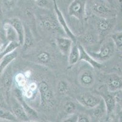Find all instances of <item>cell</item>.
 <instances>
[{"label":"cell","instance_id":"ffe728a7","mask_svg":"<svg viewBox=\"0 0 122 122\" xmlns=\"http://www.w3.org/2000/svg\"><path fill=\"white\" fill-rule=\"evenodd\" d=\"M105 101L107 109V116H110L115 109L116 106V99L114 95L111 94H106L103 96L101 95Z\"/></svg>","mask_w":122,"mask_h":122},{"label":"cell","instance_id":"8d00e7d4","mask_svg":"<svg viewBox=\"0 0 122 122\" xmlns=\"http://www.w3.org/2000/svg\"><path fill=\"white\" fill-rule=\"evenodd\" d=\"M117 3L121 12H122V0H117Z\"/></svg>","mask_w":122,"mask_h":122},{"label":"cell","instance_id":"f35d334b","mask_svg":"<svg viewBox=\"0 0 122 122\" xmlns=\"http://www.w3.org/2000/svg\"><path fill=\"white\" fill-rule=\"evenodd\" d=\"M119 122H122V115L120 116V118H119Z\"/></svg>","mask_w":122,"mask_h":122},{"label":"cell","instance_id":"44dd1931","mask_svg":"<svg viewBox=\"0 0 122 122\" xmlns=\"http://www.w3.org/2000/svg\"><path fill=\"white\" fill-rule=\"evenodd\" d=\"M92 116L97 120L102 119L103 117L107 115V109L103 98L101 102L95 107L92 108Z\"/></svg>","mask_w":122,"mask_h":122},{"label":"cell","instance_id":"7402d4cb","mask_svg":"<svg viewBox=\"0 0 122 122\" xmlns=\"http://www.w3.org/2000/svg\"><path fill=\"white\" fill-rule=\"evenodd\" d=\"M20 46H21V45L17 41H10L4 46V45L1 44L0 56H1V58H2L7 54H9L13 51H15Z\"/></svg>","mask_w":122,"mask_h":122},{"label":"cell","instance_id":"52a82bcc","mask_svg":"<svg viewBox=\"0 0 122 122\" xmlns=\"http://www.w3.org/2000/svg\"><path fill=\"white\" fill-rule=\"evenodd\" d=\"M1 76V89H2V93L3 96L5 97V100L8 101L9 98L10 93L11 89H12V72L10 71V69L8 67L7 68V71H4Z\"/></svg>","mask_w":122,"mask_h":122},{"label":"cell","instance_id":"d590c367","mask_svg":"<svg viewBox=\"0 0 122 122\" xmlns=\"http://www.w3.org/2000/svg\"><path fill=\"white\" fill-rule=\"evenodd\" d=\"M38 86H36V84L34 83V82H33V83L30 84V85L29 86V89H30L32 90H33V91H34V90H35V89H36V87H37Z\"/></svg>","mask_w":122,"mask_h":122},{"label":"cell","instance_id":"f546056e","mask_svg":"<svg viewBox=\"0 0 122 122\" xmlns=\"http://www.w3.org/2000/svg\"><path fill=\"white\" fill-rule=\"evenodd\" d=\"M35 4L41 8H48L50 3L48 0H34Z\"/></svg>","mask_w":122,"mask_h":122},{"label":"cell","instance_id":"4fadbf2b","mask_svg":"<svg viewBox=\"0 0 122 122\" xmlns=\"http://www.w3.org/2000/svg\"><path fill=\"white\" fill-rule=\"evenodd\" d=\"M78 46H79L80 52L79 61H84V62H87L94 69H100L103 67V64L101 62L97 61V60H95L93 57L90 55V54L85 50L83 45L79 44Z\"/></svg>","mask_w":122,"mask_h":122},{"label":"cell","instance_id":"d6986e66","mask_svg":"<svg viewBox=\"0 0 122 122\" xmlns=\"http://www.w3.org/2000/svg\"><path fill=\"white\" fill-rule=\"evenodd\" d=\"M3 29H4L5 37L6 40L8 42L10 41H18V35L16 33V31L14 28V27L11 25L9 22H7L3 26Z\"/></svg>","mask_w":122,"mask_h":122},{"label":"cell","instance_id":"5b68a950","mask_svg":"<svg viewBox=\"0 0 122 122\" xmlns=\"http://www.w3.org/2000/svg\"><path fill=\"white\" fill-rule=\"evenodd\" d=\"M76 100L84 107L87 109H92L101 102L102 97L87 92L80 95L76 98Z\"/></svg>","mask_w":122,"mask_h":122},{"label":"cell","instance_id":"f1b7e54d","mask_svg":"<svg viewBox=\"0 0 122 122\" xmlns=\"http://www.w3.org/2000/svg\"><path fill=\"white\" fill-rule=\"evenodd\" d=\"M15 81L19 87H24L26 84V76L25 75L19 73L15 77Z\"/></svg>","mask_w":122,"mask_h":122},{"label":"cell","instance_id":"277c9868","mask_svg":"<svg viewBox=\"0 0 122 122\" xmlns=\"http://www.w3.org/2000/svg\"><path fill=\"white\" fill-rule=\"evenodd\" d=\"M87 0H73L68 7L69 16L83 20L86 17Z\"/></svg>","mask_w":122,"mask_h":122},{"label":"cell","instance_id":"7a4b0ae2","mask_svg":"<svg viewBox=\"0 0 122 122\" xmlns=\"http://www.w3.org/2000/svg\"><path fill=\"white\" fill-rule=\"evenodd\" d=\"M115 48L116 47L112 39H109L107 41L103 43L98 52H92L91 51H87V52L98 62H105L110 59L113 56L115 52Z\"/></svg>","mask_w":122,"mask_h":122},{"label":"cell","instance_id":"4dcf8cb0","mask_svg":"<svg viewBox=\"0 0 122 122\" xmlns=\"http://www.w3.org/2000/svg\"><path fill=\"white\" fill-rule=\"evenodd\" d=\"M2 3L7 8H12L15 6L18 0H1Z\"/></svg>","mask_w":122,"mask_h":122},{"label":"cell","instance_id":"74e56055","mask_svg":"<svg viewBox=\"0 0 122 122\" xmlns=\"http://www.w3.org/2000/svg\"><path fill=\"white\" fill-rule=\"evenodd\" d=\"M106 1H107V3H109V4H111L112 1V0H105Z\"/></svg>","mask_w":122,"mask_h":122},{"label":"cell","instance_id":"5bb4252c","mask_svg":"<svg viewBox=\"0 0 122 122\" xmlns=\"http://www.w3.org/2000/svg\"><path fill=\"white\" fill-rule=\"evenodd\" d=\"M74 41L70 38L59 37L56 38V43L60 51L63 55H69Z\"/></svg>","mask_w":122,"mask_h":122},{"label":"cell","instance_id":"cb8c5ba5","mask_svg":"<svg viewBox=\"0 0 122 122\" xmlns=\"http://www.w3.org/2000/svg\"><path fill=\"white\" fill-rule=\"evenodd\" d=\"M0 118L1 120L8 121V122H18V121L14 113L3 109H1V110H0Z\"/></svg>","mask_w":122,"mask_h":122},{"label":"cell","instance_id":"ba28073f","mask_svg":"<svg viewBox=\"0 0 122 122\" xmlns=\"http://www.w3.org/2000/svg\"><path fill=\"white\" fill-rule=\"evenodd\" d=\"M96 28L100 34H105L112 29L115 26L116 20L114 17L103 18L97 17Z\"/></svg>","mask_w":122,"mask_h":122},{"label":"cell","instance_id":"603a6c76","mask_svg":"<svg viewBox=\"0 0 122 122\" xmlns=\"http://www.w3.org/2000/svg\"><path fill=\"white\" fill-rule=\"evenodd\" d=\"M24 29H25V34H24V43L22 46L25 51L30 48L31 47L34 45V39L32 34L31 32L30 29L28 26H24Z\"/></svg>","mask_w":122,"mask_h":122},{"label":"cell","instance_id":"4316f807","mask_svg":"<svg viewBox=\"0 0 122 122\" xmlns=\"http://www.w3.org/2000/svg\"><path fill=\"white\" fill-rule=\"evenodd\" d=\"M115 47L118 50H122V32H118L113 34L111 36Z\"/></svg>","mask_w":122,"mask_h":122},{"label":"cell","instance_id":"e0dca14e","mask_svg":"<svg viewBox=\"0 0 122 122\" xmlns=\"http://www.w3.org/2000/svg\"><path fill=\"white\" fill-rule=\"evenodd\" d=\"M18 56L17 51H14L9 54H7L6 55L4 56L1 58V62H0V71H1V75L4 73L5 69H7V67L10 65V64L15 60Z\"/></svg>","mask_w":122,"mask_h":122},{"label":"cell","instance_id":"d6a6232c","mask_svg":"<svg viewBox=\"0 0 122 122\" xmlns=\"http://www.w3.org/2000/svg\"><path fill=\"white\" fill-rule=\"evenodd\" d=\"M78 121V115L75 114H71L69 115L67 118L65 119V120H63V122H76Z\"/></svg>","mask_w":122,"mask_h":122},{"label":"cell","instance_id":"9a60e30c","mask_svg":"<svg viewBox=\"0 0 122 122\" xmlns=\"http://www.w3.org/2000/svg\"><path fill=\"white\" fill-rule=\"evenodd\" d=\"M11 25L14 27L18 35V41L21 46H23L24 43V34H25V29L24 26L23 25V23L21 21L20 19L17 17H14L10 19L9 21Z\"/></svg>","mask_w":122,"mask_h":122},{"label":"cell","instance_id":"ab89813d","mask_svg":"<svg viewBox=\"0 0 122 122\" xmlns=\"http://www.w3.org/2000/svg\"><path fill=\"white\" fill-rule=\"evenodd\" d=\"M120 58H122V55L121 56H120Z\"/></svg>","mask_w":122,"mask_h":122},{"label":"cell","instance_id":"3957f363","mask_svg":"<svg viewBox=\"0 0 122 122\" xmlns=\"http://www.w3.org/2000/svg\"><path fill=\"white\" fill-rule=\"evenodd\" d=\"M108 3L105 0H92L91 9L96 17L112 18L114 17V13Z\"/></svg>","mask_w":122,"mask_h":122},{"label":"cell","instance_id":"83f0119b","mask_svg":"<svg viewBox=\"0 0 122 122\" xmlns=\"http://www.w3.org/2000/svg\"><path fill=\"white\" fill-rule=\"evenodd\" d=\"M64 110L68 115L75 114L76 110V105L72 101H66L64 105Z\"/></svg>","mask_w":122,"mask_h":122},{"label":"cell","instance_id":"d4e9b609","mask_svg":"<svg viewBox=\"0 0 122 122\" xmlns=\"http://www.w3.org/2000/svg\"><path fill=\"white\" fill-rule=\"evenodd\" d=\"M36 59L40 64L46 65L50 62L51 56L50 53H49L47 51H41L38 54Z\"/></svg>","mask_w":122,"mask_h":122},{"label":"cell","instance_id":"30bf717a","mask_svg":"<svg viewBox=\"0 0 122 122\" xmlns=\"http://www.w3.org/2000/svg\"><path fill=\"white\" fill-rule=\"evenodd\" d=\"M40 21L42 26L46 31H50V32H54L58 31L60 28L61 27L56 17L55 18L52 15H43V16H41Z\"/></svg>","mask_w":122,"mask_h":122},{"label":"cell","instance_id":"e575fe53","mask_svg":"<svg viewBox=\"0 0 122 122\" xmlns=\"http://www.w3.org/2000/svg\"><path fill=\"white\" fill-rule=\"evenodd\" d=\"M33 92H34L33 90H32L28 88V89L25 90V97H27V98H30L31 97L33 96Z\"/></svg>","mask_w":122,"mask_h":122},{"label":"cell","instance_id":"7c38bea8","mask_svg":"<svg viewBox=\"0 0 122 122\" xmlns=\"http://www.w3.org/2000/svg\"><path fill=\"white\" fill-rule=\"evenodd\" d=\"M106 83L107 89L111 92H115L122 89V78L117 74L107 75Z\"/></svg>","mask_w":122,"mask_h":122},{"label":"cell","instance_id":"836d02e7","mask_svg":"<svg viewBox=\"0 0 122 122\" xmlns=\"http://www.w3.org/2000/svg\"><path fill=\"white\" fill-rule=\"evenodd\" d=\"M91 118L85 114L78 115V121L77 122H91Z\"/></svg>","mask_w":122,"mask_h":122},{"label":"cell","instance_id":"9c48e42d","mask_svg":"<svg viewBox=\"0 0 122 122\" xmlns=\"http://www.w3.org/2000/svg\"><path fill=\"white\" fill-rule=\"evenodd\" d=\"M95 74L89 69L83 70L80 72L78 81L81 86L85 88H90L95 83Z\"/></svg>","mask_w":122,"mask_h":122},{"label":"cell","instance_id":"8992f818","mask_svg":"<svg viewBox=\"0 0 122 122\" xmlns=\"http://www.w3.org/2000/svg\"><path fill=\"white\" fill-rule=\"evenodd\" d=\"M53 1H54V11H55V15H56L57 20L58 21V23L60 24L61 28L63 29V31H65V33L66 34V35L69 38L71 39L74 42H76V37L73 33L72 31H71V29L69 27L68 24L66 23V21L64 16H63V13L61 12L60 9L58 8V6L57 5L56 0H53Z\"/></svg>","mask_w":122,"mask_h":122},{"label":"cell","instance_id":"1f68e13d","mask_svg":"<svg viewBox=\"0 0 122 122\" xmlns=\"http://www.w3.org/2000/svg\"><path fill=\"white\" fill-rule=\"evenodd\" d=\"M82 38H83V41H85V43H92L93 40H94V38L93 37L92 35L90 33L86 34L85 35H83V37H82Z\"/></svg>","mask_w":122,"mask_h":122},{"label":"cell","instance_id":"8fae6325","mask_svg":"<svg viewBox=\"0 0 122 122\" xmlns=\"http://www.w3.org/2000/svg\"><path fill=\"white\" fill-rule=\"evenodd\" d=\"M14 93H15V96L16 99H17V101L20 103L21 105L23 106L30 119V118H37L38 117V114L37 112L25 102L21 90L18 88H16L14 90Z\"/></svg>","mask_w":122,"mask_h":122},{"label":"cell","instance_id":"6da1fadb","mask_svg":"<svg viewBox=\"0 0 122 122\" xmlns=\"http://www.w3.org/2000/svg\"><path fill=\"white\" fill-rule=\"evenodd\" d=\"M38 90L40 95V105L44 109L52 108L55 104L54 93L47 82L42 81L38 84Z\"/></svg>","mask_w":122,"mask_h":122},{"label":"cell","instance_id":"484cf974","mask_svg":"<svg viewBox=\"0 0 122 122\" xmlns=\"http://www.w3.org/2000/svg\"><path fill=\"white\" fill-rule=\"evenodd\" d=\"M56 89L58 93L61 95H66L69 91V84L65 80H60L57 83Z\"/></svg>","mask_w":122,"mask_h":122},{"label":"cell","instance_id":"ac0fdd59","mask_svg":"<svg viewBox=\"0 0 122 122\" xmlns=\"http://www.w3.org/2000/svg\"><path fill=\"white\" fill-rule=\"evenodd\" d=\"M12 112L16 116L18 121L21 122H29L30 118L27 116V113L25 112V110L21 105V104L18 102V105H14L12 107Z\"/></svg>","mask_w":122,"mask_h":122},{"label":"cell","instance_id":"2e32d148","mask_svg":"<svg viewBox=\"0 0 122 122\" xmlns=\"http://www.w3.org/2000/svg\"><path fill=\"white\" fill-rule=\"evenodd\" d=\"M80 52L78 45L76 42H74L72 46L71 50L68 55V64L69 67H71L76 64L79 61Z\"/></svg>","mask_w":122,"mask_h":122}]
</instances>
